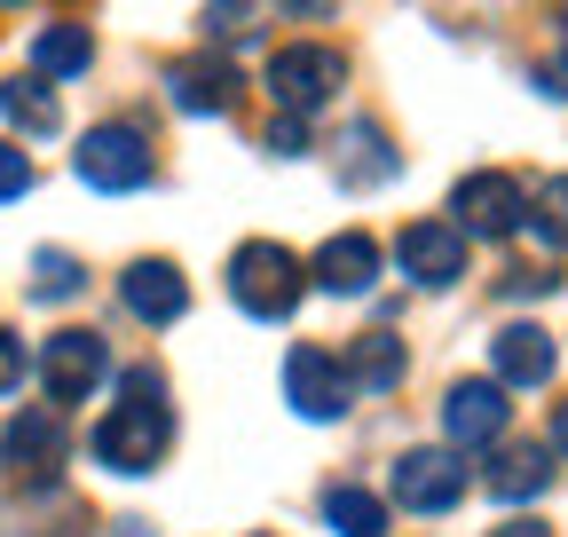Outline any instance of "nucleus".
I'll return each instance as SVG.
<instances>
[{"mask_svg": "<svg viewBox=\"0 0 568 537\" xmlns=\"http://www.w3.org/2000/svg\"><path fill=\"white\" fill-rule=\"evenodd\" d=\"M63 450H71V435H63V412H55V403H32V412H17L9 435H0V458H9L17 475H32V483H55Z\"/></svg>", "mask_w": 568, "mask_h": 537, "instance_id": "nucleus-11", "label": "nucleus"}, {"mask_svg": "<svg viewBox=\"0 0 568 537\" xmlns=\"http://www.w3.org/2000/svg\"><path fill=\"white\" fill-rule=\"evenodd\" d=\"M506 427H514V403H506V387H497V379H458V387L443 395V435H450L458 450H497V443H506Z\"/></svg>", "mask_w": 568, "mask_h": 537, "instance_id": "nucleus-8", "label": "nucleus"}, {"mask_svg": "<svg viewBox=\"0 0 568 537\" xmlns=\"http://www.w3.org/2000/svg\"><path fill=\"white\" fill-rule=\"evenodd\" d=\"M560 277H552V268H514V277H506V301H545Z\"/></svg>", "mask_w": 568, "mask_h": 537, "instance_id": "nucleus-27", "label": "nucleus"}, {"mask_svg": "<svg viewBox=\"0 0 568 537\" xmlns=\"http://www.w3.org/2000/svg\"><path fill=\"white\" fill-rule=\"evenodd\" d=\"M403 364H410V356H403L395 332H364V341L339 356V372H347L355 395H387V387H403Z\"/></svg>", "mask_w": 568, "mask_h": 537, "instance_id": "nucleus-18", "label": "nucleus"}, {"mask_svg": "<svg viewBox=\"0 0 568 537\" xmlns=\"http://www.w3.org/2000/svg\"><path fill=\"white\" fill-rule=\"evenodd\" d=\"M88 63H95L88 24H48V32L32 40V72H40V80H80Z\"/></svg>", "mask_w": 568, "mask_h": 537, "instance_id": "nucleus-19", "label": "nucleus"}, {"mask_svg": "<svg viewBox=\"0 0 568 537\" xmlns=\"http://www.w3.org/2000/svg\"><path fill=\"white\" fill-rule=\"evenodd\" d=\"M0 111H9L24 134H55V126H63V111H55V95H48V80H40V72L0 88Z\"/></svg>", "mask_w": 568, "mask_h": 537, "instance_id": "nucleus-21", "label": "nucleus"}, {"mask_svg": "<svg viewBox=\"0 0 568 537\" xmlns=\"http://www.w3.org/2000/svg\"><path fill=\"white\" fill-rule=\"evenodd\" d=\"M545 450H560V458H568V403L552 412V443H545Z\"/></svg>", "mask_w": 568, "mask_h": 537, "instance_id": "nucleus-30", "label": "nucleus"}, {"mask_svg": "<svg viewBox=\"0 0 568 537\" xmlns=\"http://www.w3.org/2000/svg\"><path fill=\"white\" fill-rule=\"evenodd\" d=\"M537 88H545V95H568V48H560V55L545 63V72H537Z\"/></svg>", "mask_w": 568, "mask_h": 537, "instance_id": "nucleus-29", "label": "nucleus"}, {"mask_svg": "<svg viewBox=\"0 0 568 537\" xmlns=\"http://www.w3.org/2000/svg\"><path fill=\"white\" fill-rule=\"evenodd\" d=\"M552 490V450L545 443H506L489 466V498L497 506H521V498H545Z\"/></svg>", "mask_w": 568, "mask_h": 537, "instance_id": "nucleus-17", "label": "nucleus"}, {"mask_svg": "<svg viewBox=\"0 0 568 537\" xmlns=\"http://www.w3.org/2000/svg\"><path fill=\"white\" fill-rule=\"evenodd\" d=\"M119 412L111 419H95V435H88V450H95V466H111V475H151V466L166 458V443H174V412H166V379L151 372V364H134V372H119Z\"/></svg>", "mask_w": 568, "mask_h": 537, "instance_id": "nucleus-1", "label": "nucleus"}, {"mask_svg": "<svg viewBox=\"0 0 568 537\" xmlns=\"http://www.w3.org/2000/svg\"><path fill=\"white\" fill-rule=\"evenodd\" d=\"M9 387H24V341L0 332V395H9Z\"/></svg>", "mask_w": 568, "mask_h": 537, "instance_id": "nucleus-28", "label": "nucleus"}, {"mask_svg": "<svg viewBox=\"0 0 568 537\" xmlns=\"http://www.w3.org/2000/svg\"><path fill=\"white\" fill-rule=\"evenodd\" d=\"M324 521H332V537H387V498H372L364 483H332Z\"/></svg>", "mask_w": 568, "mask_h": 537, "instance_id": "nucleus-20", "label": "nucleus"}, {"mask_svg": "<svg viewBox=\"0 0 568 537\" xmlns=\"http://www.w3.org/2000/svg\"><path fill=\"white\" fill-rule=\"evenodd\" d=\"M450 214H458V230H466V237H514V230H521V214H529V190H521L514 174L481 166V174H458Z\"/></svg>", "mask_w": 568, "mask_h": 537, "instance_id": "nucleus-7", "label": "nucleus"}, {"mask_svg": "<svg viewBox=\"0 0 568 537\" xmlns=\"http://www.w3.org/2000/svg\"><path fill=\"white\" fill-rule=\"evenodd\" d=\"M119 301H126V316H142V324H182L190 285H182V268H174V261H126Z\"/></svg>", "mask_w": 568, "mask_h": 537, "instance_id": "nucleus-14", "label": "nucleus"}, {"mask_svg": "<svg viewBox=\"0 0 568 537\" xmlns=\"http://www.w3.org/2000/svg\"><path fill=\"white\" fill-rule=\"evenodd\" d=\"M0 9H24V0H0Z\"/></svg>", "mask_w": 568, "mask_h": 537, "instance_id": "nucleus-32", "label": "nucleus"}, {"mask_svg": "<svg viewBox=\"0 0 568 537\" xmlns=\"http://www.w3.org/2000/svg\"><path fill=\"white\" fill-rule=\"evenodd\" d=\"M489 537H552V529H537V521H514V529H489Z\"/></svg>", "mask_w": 568, "mask_h": 537, "instance_id": "nucleus-31", "label": "nucleus"}, {"mask_svg": "<svg viewBox=\"0 0 568 537\" xmlns=\"http://www.w3.org/2000/svg\"><path fill=\"white\" fill-rule=\"evenodd\" d=\"M387 498L403 514H450L466 498V450H403L387 475Z\"/></svg>", "mask_w": 568, "mask_h": 537, "instance_id": "nucleus-6", "label": "nucleus"}, {"mask_svg": "<svg viewBox=\"0 0 568 537\" xmlns=\"http://www.w3.org/2000/svg\"><path fill=\"white\" fill-rule=\"evenodd\" d=\"M339 80H347V63L324 40H293V48L268 55V95H276V111H293V119H316L339 95Z\"/></svg>", "mask_w": 568, "mask_h": 537, "instance_id": "nucleus-4", "label": "nucleus"}, {"mask_svg": "<svg viewBox=\"0 0 568 537\" xmlns=\"http://www.w3.org/2000/svg\"><path fill=\"white\" fill-rule=\"evenodd\" d=\"M32 190V159L17 151V143H0V206H9V197H24Z\"/></svg>", "mask_w": 568, "mask_h": 537, "instance_id": "nucleus-25", "label": "nucleus"}, {"mask_svg": "<svg viewBox=\"0 0 568 537\" xmlns=\"http://www.w3.org/2000/svg\"><path fill=\"white\" fill-rule=\"evenodd\" d=\"M489 356H497V387H545L560 372V348H552L545 324H506L489 341Z\"/></svg>", "mask_w": 568, "mask_h": 537, "instance_id": "nucleus-15", "label": "nucleus"}, {"mask_svg": "<svg viewBox=\"0 0 568 537\" xmlns=\"http://www.w3.org/2000/svg\"><path fill=\"white\" fill-rule=\"evenodd\" d=\"M80 285H88V268L71 261V253H40V261H32V293H40V301H71Z\"/></svg>", "mask_w": 568, "mask_h": 537, "instance_id": "nucleus-23", "label": "nucleus"}, {"mask_svg": "<svg viewBox=\"0 0 568 537\" xmlns=\"http://www.w3.org/2000/svg\"><path fill=\"white\" fill-rule=\"evenodd\" d=\"M103 379H111V348H103V332H80V324L48 332V348H40V387H48L55 412H63V403H88Z\"/></svg>", "mask_w": 568, "mask_h": 537, "instance_id": "nucleus-5", "label": "nucleus"}, {"mask_svg": "<svg viewBox=\"0 0 568 537\" xmlns=\"http://www.w3.org/2000/svg\"><path fill=\"white\" fill-rule=\"evenodd\" d=\"M395 261H403V277L410 285H458L466 277V230L458 222H410L403 237H395Z\"/></svg>", "mask_w": 568, "mask_h": 537, "instance_id": "nucleus-10", "label": "nucleus"}, {"mask_svg": "<svg viewBox=\"0 0 568 537\" xmlns=\"http://www.w3.org/2000/svg\"><path fill=\"white\" fill-rule=\"evenodd\" d=\"M347 395H355V387H347V372H339L332 348H308V341H301L293 356H284V403H293L301 419H339Z\"/></svg>", "mask_w": 568, "mask_h": 537, "instance_id": "nucleus-9", "label": "nucleus"}, {"mask_svg": "<svg viewBox=\"0 0 568 537\" xmlns=\"http://www.w3.org/2000/svg\"><path fill=\"white\" fill-rule=\"evenodd\" d=\"M222 32V40H237V32H253V0H205V40Z\"/></svg>", "mask_w": 568, "mask_h": 537, "instance_id": "nucleus-24", "label": "nucleus"}, {"mask_svg": "<svg viewBox=\"0 0 568 537\" xmlns=\"http://www.w3.org/2000/svg\"><path fill=\"white\" fill-rule=\"evenodd\" d=\"M71 166H80V182H88V190H103V197H126V190H142V182L159 174L151 134L126 126V119L88 126V134H80V151H71Z\"/></svg>", "mask_w": 568, "mask_h": 537, "instance_id": "nucleus-3", "label": "nucleus"}, {"mask_svg": "<svg viewBox=\"0 0 568 537\" xmlns=\"http://www.w3.org/2000/svg\"><path fill=\"white\" fill-rule=\"evenodd\" d=\"M166 95H174V111H190V119H222V111H237V72L222 55H182V63H166Z\"/></svg>", "mask_w": 568, "mask_h": 537, "instance_id": "nucleus-12", "label": "nucleus"}, {"mask_svg": "<svg viewBox=\"0 0 568 537\" xmlns=\"http://www.w3.org/2000/svg\"><path fill=\"white\" fill-rule=\"evenodd\" d=\"M332 166H339L347 190H379V182L403 174V151L387 143L372 119H347V126H339V143H332Z\"/></svg>", "mask_w": 568, "mask_h": 537, "instance_id": "nucleus-13", "label": "nucleus"}, {"mask_svg": "<svg viewBox=\"0 0 568 537\" xmlns=\"http://www.w3.org/2000/svg\"><path fill=\"white\" fill-rule=\"evenodd\" d=\"M308 277H316L324 293L355 301V293H372V277H379V245H372L364 230H339V237H324V253L308 261Z\"/></svg>", "mask_w": 568, "mask_h": 537, "instance_id": "nucleus-16", "label": "nucleus"}, {"mask_svg": "<svg viewBox=\"0 0 568 537\" xmlns=\"http://www.w3.org/2000/svg\"><path fill=\"white\" fill-rule=\"evenodd\" d=\"M552 253H568V174H552V182H537L529 190V214H521Z\"/></svg>", "mask_w": 568, "mask_h": 537, "instance_id": "nucleus-22", "label": "nucleus"}, {"mask_svg": "<svg viewBox=\"0 0 568 537\" xmlns=\"http://www.w3.org/2000/svg\"><path fill=\"white\" fill-rule=\"evenodd\" d=\"M268 151H276V159H301V151H308V119H293V111L268 119Z\"/></svg>", "mask_w": 568, "mask_h": 537, "instance_id": "nucleus-26", "label": "nucleus"}, {"mask_svg": "<svg viewBox=\"0 0 568 537\" xmlns=\"http://www.w3.org/2000/svg\"><path fill=\"white\" fill-rule=\"evenodd\" d=\"M301 293H308V268L284 253V245L253 237V245L230 253V301H237L253 324H284V316L301 308Z\"/></svg>", "mask_w": 568, "mask_h": 537, "instance_id": "nucleus-2", "label": "nucleus"}]
</instances>
